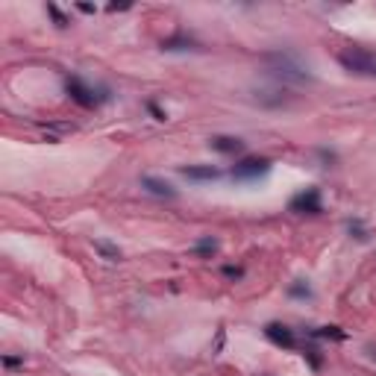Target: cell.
<instances>
[{"label": "cell", "mask_w": 376, "mask_h": 376, "mask_svg": "<svg viewBox=\"0 0 376 376\" xmlns=\"http://www.w3.org/2000/svg\"><path fill=\"white\" fill-rule=\"evenodd\" d=\"M262 59H265V65H268V74H271V77H277V80H282V83H297V85H303V83L311 80L309 68H306L294 53H288V50H273V53H265Z\"/></svg>", "instance_id": "6da1fadb"}, {"label": "cell", "mask_w": 376, "mask_h": 376, "mask_svg": "<svg viewBox=\"0 0 376 376\" xmlns=\"http://www.w3.org/2000/svg\"><path fill=\"white\" fill-rule=\"evenodd\" d=\"M338 65H341L347 74H356V77H373L376 80V50L361 47V44H350L344 50H338Z\"/></svg>", "instance_id": "7a4b0ae2"}, {"label": "cell", "mask_w": 376, "mask_h": 376, "mask_svg": "<svg viewBox=\"0 0 376 376\" xmlns=\"http://www.w3.org/2000/svg\"><path fill=\"white\" fill-rule=\"evenodd\" d=\"M65 94L83 109H94L103 103V100H109L106 89H94V85H89L83 77H77V74H68L65 77Z\"/></svg>", "instance_id": "3957f363"}, {"label": "cell", "mask_w": 376, "mask_h": 376, "mask_svg": "<svg viewBox=\"0 0 376 376\" xmlns=\"http://www.w3.org/2000/svg\"><path fill=\"white\" fill-rule=\"evenodd\" d=\"M271 168H273V162L268 156H244L232 165V177L241 182H253L259 177H268Z\"/></svg>", "instance_id": "277c9868"}, {"label": "cell", "mask_w": 376, "mask_h": 376, "mask_svg": "<svg viewBox=\"0 0 376 376\" xmlns=\"http://www.w3.org/2000/svg\"><path fill=\"white\" fill-rule=\"evenodd\" d=\"M288 209L294 212V215H321L323 212V197H321V188H303L300 194L291 197V203H288Z\"/></svg>", "instance_id": "5b68a950"}, {"label": "cell", "mask_w": 376, "mask_h": 376, "mask_svg": "<svg viewBox=\"0 0 376 376\" xmlns=\"http://www.w3.org/2000/svg\"><path fill=\"white\" fill-rule=\"evenodd\" d=\"M265 338L273 347H280V350H297V335H294L291 327H285V323L271 321L265 327Z\"/></svg>", "instance_id": "8992f818"}, {"label": "cell", "mask_w": 376, "mask_h": 376, "mask_svg": "<svg viewBox=\"0 0 376 376\" xmlns=\"http://www.w3.org/2000/svg\"><path fill=\"white\" fill-rule=\"evenodd\" d=\"M209 147L215 150V153H221V156H238V153H244V142L235 139V135H212Z\"/></svg>", "instance_id": "52a82bcc"}, {"label": "cell", "mask_w": 376, "mask_h": 376, "mask_svg": "<svg viewBox=\"0 0 376 376\" xmlns=\"http://www.w3.org/2000/svg\"><path fill=\"white\" fill-rule=\"evenodd\" d=\"M180 173L191 182H212V180L221 177V168H215V165H182Z\"/></svg>", "instance_id": "ba28073f"}, {"label": "cell", "mask_w": 376, "mask_h": 376, "mask_svg": "<svg viewBox=\"0 0 376 376\" xmlns=\"http://www.w3.org/2000/svg\"><path fill=\"white\" fill-rule=\"evenodd\" d=\"M142 188L147 194L162 197V200H173L177 197V188H173L168 180H159V177H142Z\"/></svg>", "instance_id": "9c48e42d"}, {"label": "cell", "mask_w": 376, "mask_h": 376, "mask_svg": "<svg viewBox=\"0 0 376 376\" xmlns=\"http://www.w3.org/2000/svg\"><path fill=\"white\" fill-rule=\"evenodd\" d=\"M309 338H327V341H344L347 332L341 327H335V323H330V327H315V330H306Z\"/></svg>", "instance_id": "30bf717a"}, {"label": "cell", "mask_w": 376, "mask_h": 376, "mask_svg": "<svg viewBox=\"0 0 376 376\" xmlns=\"http://www.w3.org/2000/svg\"><path fill=\"white\" fill-rule=\"evenodd\" d=\"M94 250L100 253V259H106V262H121L123 259L121 247L112 244V241H103V238H94Z\"/></svg>", "instance_id": "8fae6325"}, {"label": "cell", "mask_w": 376, "mask_h": 376, "mask_svg": "<svg viewBox=\"0 0 376 376\" xmlns=\"http://www.w3.org/2000/svg\"><path fill=\"white\" fill-rule=\"evenodd\" d=\"M194 47H197V42L185 33H177V35H171V39L162 42V50H194Z\"/></svg>", "instance_id": "7c38bea8"}, {"label": "cell", "mask_w": 376, "mask_h": 376, "mask_svg": "<svg viewBox=\"0 0 376 376\" xmlns=\"http://www.w3.org/2000/svg\"><path fill=\"white\" fill-rule=\"evenodd\" d=\"M194 253H197V256H203V259H212V256L218 253V238H212V235L200 238V241L194 244Z\"/></svg>", "instance_id": "4fadbf2b"}, {"label": "cell", "mask_w": 376, "mask_h": 376, "mask_svg": "<svg viewBox=\"0 0 376 376\" xmlns=\"http://www.w3.org/2000/svg\"><path fill=\"white\" fill-rule=\"evenodd\" d=\"M344 227H347V232H350V235L356 238V241H368V238H370L368 227H365V223H361L359 218H350V221L344 223Z\"/></svg>", "instance_id": "5bb4252c"}, {"label": "cell", "mask_w": 376, "mask_h": 376, "mask_svg": "<svg viewBox=\"0 0 376 376\" xmlns=\"http://www.w3.org/2000/svg\"><path fill=\"white\" fill-rule=\"evenodd\" d=\"M303 359H306V365L311 368V370H321L323 368V353H321V350L318 347H303Z\"/></svg>", "instance_id": "9a60e30c"}, {"label": "cell", "mask_w": 376, "mask_h": 376, "mask_svg": "<svg viewBox=\"0 0 376 376\" xmlns=\"http://www.w3.org/2000/svg\"><path fill=\"white\" fill-rule=\"evenodd\" d=\"M47 15L53 18V24H56L59 30H68V27H71V18H68L65 12H62V9L56 6V3H47Z\"/></svg>", "instance_id": "2e32d148"}, {"label": "cell", "mask_w": 376, "mask_h": 376, "mask_svg": "<svg viewBox=\"0 0 376 376\" xmlns=\"http://www.w3.org/2000/svg\"><path fill=\"white\" fill-rule=\"evenodd\" d=\"M288 297H294V300H311V288L306 282H291V285H288Z\"/></svg>", "instance_id": "e0dca14e"}, {"label": "cell", "mask_w": 376, "mask_h": 376, "mask_svg": "<svg viewBox=\"0 0 376 376\" xmlns=\"http://www.w3.org/2000/svg\"><path fill=\"white\" fill-rule=\"evenodd\" d=\"M144 109L150 112V115H153V121H159V123H165V121H168V112L162 109V106L156 103V100H147V103H144Z\"/></svg>", "instance_id": "ac0fdd59"}, {"label": "cell", "mask_w": 376, "mask_h": 376, "mask_svg": "<svg viewBox=\"0 0 376 376\" xmlns=\"http://www.w3.org/2000/svg\"><path fill=\"white\" fill-rule=\"evenodd\" d=\"M221 273H223L227 280H241V277H244V268H241V265H223Z\"/></svg>", "instance_id": "d6986e66"}, {"label": "cell", "mask_w": 376, "mask_h": 376, "mask_svg": "<svg viewBox=\"0 0 376 376\" xmlns=\"http://www.w3.org/2000/svg\"><path fill=\"white\" fill-rule=\"evenodd\" d=\"M21 365H24V356H3V368L6 370H15Z\"/></svg>", "instance_id": "ffe728a7"}, {"label": "cell", "mask_w": 376, "mask_h": 376, "mask_svg": "<svg viewBox=\"0 0 376 376\" xmlns=\"http://www.w3.org/2000/svg\"><path fill=\"white\" fill-rule=\"evenodd\" d=\"M77 12H83V15H94L97 6H92V3H77Z\"/></svg>", "instance_id": "44dd1931"}, {"label": "cell", "mask_w": 376, "mask_h": 376, "mask_svg": "<svg viewBox=\"0 0 376 376\" xmlns=\"http://www.w3.org/2000/svg\"><path fill=\"white\" fill-rule=\"evenodd\" d=\"M130 9V3H112L109 6V12H127Z\"/></svg>", "instance_id": "7402d4cb"}, {"label": "cell", "mask_w": 376, "mask_h": 376, "mask_svg": "<svg viewBox=\"0 0 376 376\" xmlns=\"http://www.w3.org/2000/svg\"><path fill=\"white\" fill-rule=\"evenodd\" d=\"M368 353H370V356L376 359V344H368Z\"/></svg>", "instance_id": "603a6c76"}, {"label": "cell", "mask_w": 376, "mask_h": 376, "mask_svg": "<svg viewBox=\"0 0 376 376\" xmlns=\"http://www.w3.org/2000/svg\"><path fill=\"white\" fill-rule=\"evenodd\" d=\"M262 376H271V373H262Z\"/></svg>", "instance_id": "cb8c5ba5"}]
</instances>
